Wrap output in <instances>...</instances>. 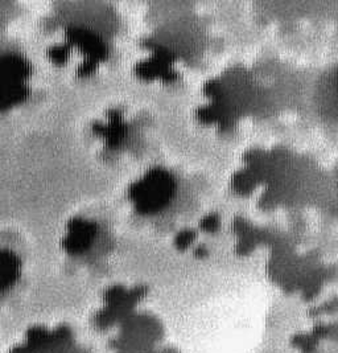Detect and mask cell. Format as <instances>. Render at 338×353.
<instances>
[{"label":"cell","mask_w":338,"mask_h":353,"mask_svg":"<svg viewBox=\"0 0 338 353\" xmlns=\"http://www.w3.org/2000/svg\"><path fill=\"white\" fill-rule=\"evenodd\" d=\"M17 262L14 256L6 252H0V290L12 283L17 276Z\"/></svg>","instance_id":"3"},{"label":"cell","mask_w":338,"mask_h":353,"mask_svg":"<svg viewBox=\"0 0 338 353\" xmlns=\"http://www.w3.org/2000/svg\"><path fill=\"white\" fill-rule=\"evenodd\" d=\"M27 77V65L20 57L10 53L0 54V109L21 99Z\"/></svg>","instance_id":"2"},{"label":"cell","mask_w":338,"mask_h":353,"mask_svg":"<svg viewBox=\"0 0 338 353\" xmlns=\"http://www.w3.org/2000/svg\"><path fill=\"white\" fill-rule=\"evenodd\" d=\"M330 85L333 86V96L336 97V101H337L338 103V68L335 70V73H333Z\"/></svg>","instance_id":"4"},{"label":"cell","mask_w":338,"mask_h":353,"mask_svg":"<svg viewBox=\"0 0 338 353\" xmlns=\"http://www.w3.org/2000/svg\"><path fill=\"white\" fill-rule=\"evenodd\" d=\"M176 181L164 170H154L142 180L135 183L131 190V197L142 213L159 212L173 199Z\"/></svg>","instance_id":"1"}]
</instances>
